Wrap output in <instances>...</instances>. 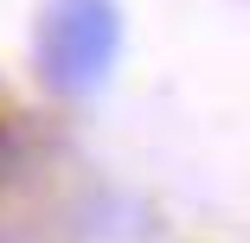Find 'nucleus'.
<instances>
[{"label": "nucleus", "mask_w": 250, "mask_h": 243, "mask_svg": "<svg viewBox=\"0 0 250 243\" xmlns=\"http://www.w3.org/2000/svg\"><path fill=\"white\" fill-rule=\"evenodd\" d=\"M122 52V19L116 0H52L39 26V71L58 96H83L109 77Z\"/></svg>", "instance_id": "1"}]
</instances>
